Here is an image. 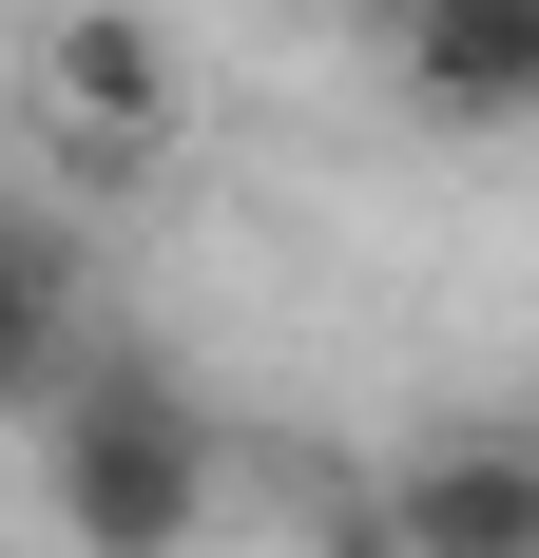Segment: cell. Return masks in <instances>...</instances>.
Returning a JSON list of instances; mask_svg holds the SVG:
<instances>
[{
  "label": "cell",
  "mask_w": 539,
  "mask_h": 558,
  "mask_svg": "<svg viewBox=\"0 0 539 558\" xmlns=\"http://www.w3.org/2000/svg\"><path fill=\"white\" fill-rule=\"evenodd\" d=\"M385 539L405 558H539V444H424L385 482Z\"/></svg>",
  "instance_id": "3"
},
{
  "label": "cell",
  "mask_w": 539,
  "mask_h": 558,
  "mask_svg": "<svg viewBox=\"0 0 539 558\" xmlns=\"http://www.w3.org/2000/svg\"><path fill=\"white\" fill-rule=\"evenodd\" d=\"M39 366H58V251L0 213V386H39Z\"/></svg>",
  "instance_id": "5"
},
{
  "label": "cell",
  "mask_w": 539,
  "mask_h": 558,
  "mask_svg": "<svg viewBox=\"0 0 539 558\" xmlns=\"http://www.w3.org/2000/svg\"><path fill=\"white\" fill-rule=\"evenodd\" d=\"M39 97H58L77 155H155V135H173V39L135 20V0H77V20L39 39Z\"/></svg>",
  "instance_id": "2"
},
{
  "label": "cell",
  "mask_w": 539,
  "mask_h": 558,
  "mask_svg": "<svg viewBox=\"0 0 539 558\" xmlns=\"http://www.w3.org/2000/svg\"><path fill=\"white\" fill-rule=\"evenodd\" d=\"M58 520H77V558H193V520H213V404L173 386L155 347H97L58 386Z\"/></svg>",
  "instance_id": "1"
},
{
  "label": "cell",
  "mask_w": 539,
  "mask_h": 558,
  "mask_svg": "<svg viewBox=\"0 0 539 558\" xmlns=\"http://www.w3.org/2000/svg\"><path fill=\"white\" fill-rule=\"evenodd\" d=\"M385 58L443 116H539V0H385Z\"/></svg>",
  "instance_id": "4"
}]
</instances>
